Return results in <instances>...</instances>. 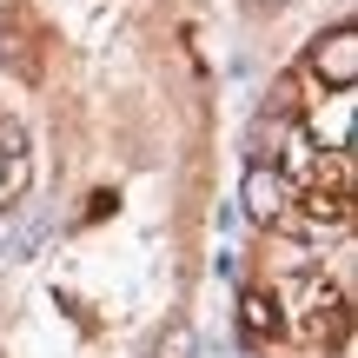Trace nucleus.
Masks as SVG:
<instances>
[{"label":"nucleus","mask_w":358,"mask_h":358,"mask_svg":"<svg viewBox=\"0 0 358 358\" xmlns=\"http://www.w3.org/2000/svg\"><path fill=\"white\" fill-rule=\"evenodd\" d=\"M285 199H292V192H285V179L272 173L266 159H259V166H245V179H239V206H245V219L272 226V219L285 213Z\"/></svg>","instance_id":"1"},{"label":"nucleus","mask_w":358,"mask_h":358,"mask_svg":"<svg viewBox=\"0 0 358 358\" xmlns=\"http://www.w3.org/2000/svg\"><path fill=\"white\" fill-rule=\"evenodd\" d=\"M312 66H319V73H332L338 87H352V80H358V34H352V27L319 34V40H312Z\"/></svg>","instance_id":"2"},{"label":"nucleus","mask_w":358,"mask_h":358,"mask_svg":"<svg viewBox=\"0 0 358 358\" xmlns=\"http://www.w3.org/2000/svg\"><path fill=\"white\" fill-rule=\"evenodd\" d=\"M159 358H192V325H166L159 332Z\"/></svg>","instance_id":"3"},{"label":"nucleus","mask_w":358,"mask_h":358,"mask_svg":"<svg viewBox=\"0 0 358 358\" xmlns=\"http://www.w3.org/2000/svg\"><path fill=\"white\" fill-rule=\"evenodd\" d=\"M279 140H285V120H266V113H259L252 120V153L266 159V146H279Z\"/></svg>","instance_id":"4"},{"label":"nucleus","mask_w":358,"mask_h":358,"mask_svg":"<svg viewBox=\"0 0 358 358\" xmlns=\"http://www.w3.org/2000/svg\"><path fill=\"white\" fill-rule=\"evenodd\" d=\"M245 325H252V332H266V325H272V312H266V299H259V292H245Z\"/></svg>","instance_id":"5"},{"label":"nucleus","mask_w":358,"mask_h":358,"mask_svg":"<svg viewBox=\"0 0 358 358\" xmlns=\"http://www.w3.org/2000/svg\"><path fill=\"white\" fill-rule=\"evenodd\" d=\"M259 7H285V0H259Z\"/></svg>","instance_id":"6"}]
</instances>
